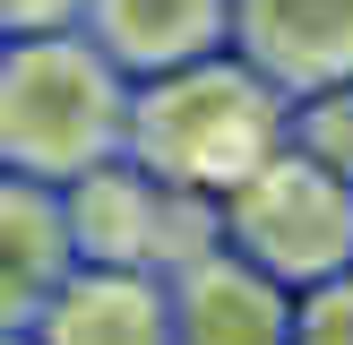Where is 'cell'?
Returning <instances> with one entry per match:
<instances>
[{"mask_svg":"<svg viewBox=\"0 0 353 345\" xmlns=\"http://www.w3.org/2000/svg\"><path fill=\"white\" fill-rule=\"evenodd\" d=\"M293 103L259 78L241 52H207V61L172 69V78L130 86V164L155 172L172 199L216 207L224 190H241L276 147H285Z\"/></svg>","mask_w":353,"mask_h":345,"instance_id":"6da1fadb","label":"cell"},{"mask_svg":"<svg viewBox=\"0 0 353 345\" xmlns=\"http://www.w3.org/2000/svg\"><path fill=\"white\" fill-rule=\"evenodd\" d=\"M121 147H130V78L78 26L0 43V172L69 190Z\"/></svg>","mask_w":353,"mask_h":345,"instance_id":"7a4b0ae2","label":"cell"},{"mask_svg":"<svg viewBox=\"0 0 353 345\" xmlns=\"http://www.w3.org/2000/svg\"><path fill=\"white\" fill-rule=\"evenodd\" d=\"M216 241L259 276H276L285 293H310L353 268V190L285 138L241 190L216 199Z\"/></svg>","mask_w":353,"mask_h":345,"instance_id":"3957f363","label":"cell"},{"mask_svg":"<svg viewBox=\"0 0 353 345\" xmlns=\"http://www.w3.org/2000/svg\"><path fill=\"white\" fill-rule=\"evenodd\" d=\"M61 224H69V259H78V268H130V276H164L172 259H190L199 241H216V207L172 199L130 155L78 172V181L61 190Z\"/></svg>","mask_w":353,"mask_h":345,"instance_id":"277c9868","label":"cell"},{"mask_svg":"<svg viewBox=\"0 0 353 345\" xmlns=\"http://www.w3.org/2000/svg\"><path fill=\"white\" fill-rule=\"evenodd\" d=\"M172 345H293V293L233 259L224 241H199L190 259L164 268Z\"/></svg>","mask_w":353,"mask_h":345,"instance_id":"5b68a950","label":"cell"},{"mask_svg":"<svg viewBox=\"0 0 353 345\" xmlns=\"http://www.w3.org/2000/svg\"><path fill=\"white\" fill-rule=\"evenodd\" d=\"M233 52L285 103L353 78V0H233Z\"/></svg>","mask_w":353,"mask_h":345,"instance_id":"8992f818","label":"cell"},{"mask_svg":"<svg viewBox=\"0 0 353 345\" xmlns=\"http://www.w3.org/2000/svg\"><path fill=\"white\" fill-rule=\"evenodd\" d=\"M78 34L130 86H147L207 61V52H233V0H86Z\"/></svg>","mask_w":353,"mask_h":345,"instance_id":"52a82bcc","label":"cell"},{"mask_svg":"<svg viewBox=\"0 0 353 345\" xmlns=\"http://www.w3.org/2000/svg\"><path fill=\"white\" fill-rule=\"evenodd\" d=\"M69 224L61 190L0 172V337H34V319L52 310V293L69 285Z\"/></svg>","mask_w":353,"mask_h":345,"instance_id":"ba28073f","label":"cell"},{"mask_svg":"<svg viewBox=\"0 0 353 345\" xmlns=\"http://www.w3.org/2000/svg\"><path fill=\"white\" fill-rule=\"evenodd\" d=\"M34 345H172L164 276L130 268H69L52 310L34 319Z\"/></svg>","mask_w":353,"mask_h":345,"instance_id":"9c48e42d","label":"cell"},{"mask_svg":"<svg viewBox=\"0 0 353 345\" xmlns=\"http://www.w3.org/2000/svg\"><path fill=\"white\" fill-rule=\"evenodd\" d=\"M285 138H293L319 172H336V181L353 190V78L302 95V103H293V121H285Z\"/></svg>","mask_w":353,"mask_h":345,"instance_id":"30bf717a","label":"cell"},{"mask_svg":"<svg viewBox=\"0 0 353 345\" xmlns=\"http://www.w3.org/2000/svg\"><path fill=\"white\" fill-rule=\"evenodd\" d=\"M293 345H353V268L293 293Z\"/></svg>","mask_w":353,"mask_h":345,"instance_id":"8fae6325","label":"cell"},{"mask_svg":"<svg viewBox=\"0 0 353 345\" xmlns=\"http://www.w3.org/2000/svg\"><path fill=\"white\" fill-rule=\"evenodd\" d=\"M86 17V0H0V43L17 34H69Z\"/></svg>","mask_w":353,"mask_h":345,"instance_id":"7c38bea8","label":"cell"},{"mask_svg":"<svg viewBox=\"0 0 353 345\" xmlns=\"http://www.w3.org/2000/svg\"><path fill=\"white\" fill-rule=\"evenodd\" d=\"M0 345H34V337H0Z\"/></svg>","mask_w":353,"mask_h":345,"instance_id":"4fadbf2b","label":"cell"}]
</instances>
